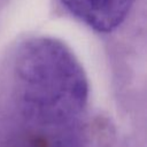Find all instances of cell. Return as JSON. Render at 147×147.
<instances>
[{
	"mask_svg": "<svg viewBox=\"0 0 147 147\" xmlns=\"http://www.w3.org/2000/svg\"><path fill=\"white\" fill-rule=\"evenodd\" d=\"M14 80L23 106L46 118L76 115L87 100L88 85L80 63L53 38H32L22 45L14 63Z\"/></svg>",
	"mask_w": 147,
	"mask_h": 147,
	"instance_id": "cell-1",
	"label": "cell"
},
{
	"mask_svg": "<svg viewBox=\"0 0 147 147\" xmlns=\"http://www.w3.org/2000/svg\"><path fill=\"white\" fill-rule=\"evenodd\" d=\"M61 3L91 29L110 32L126 18L133 0H61Z\"/></svg>",
	"mask_w": 147,
	"mask_h": 147,
	"instance_id": "cell-2",
	"label": "cell"
}]
</instances>
